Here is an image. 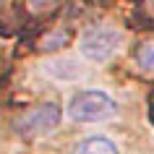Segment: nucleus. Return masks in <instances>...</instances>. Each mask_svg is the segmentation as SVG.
Masks as SVG:
<instances>
[{
	"label": "nucleus",
	"mask_w": 154,
	"mask_h": 154,
	"mask_svg": "<svg viewBox=\"0 0 154 154\" xmlns=\"http://www.w3.org/2000/svg\"><path fill=\"white\" fill-rule=\"evenodd\" d=\"M73 154H120V152H118V146H115L112 138H107V136H86V138H81V141L76 144Z\"/></svg>",
	"instance_id": "obj_6"
},
{
	"label": "nucleus",
	"mask_w": 154,
	"mask_h": 154,
	"mask_svg": "<svg viewBox=\"0 0 154 154\" xmlns=\"http://www.w3.org/2000/svg\"><path fill=\"white\" fill-rule=\"evenodd\" d=\"M68 42H71V26H60V29H52V32L42 34V39H37V50L55 52V50H63Z\"/></svg>",
	"instance_id": "obj_8"
},
{
	"label": "nucleus",
	"mask_w": 154,
	"mask_h": 154,
	"mask_svg": "<svg viewBox=\"0 0 154 154\" xmlns=\"http://www.w3.org/2000/svg\"><path fill=\"white\" fill-rule=\"evenodd\" d=\"M120 45V32L112 26H89L81 37V52L89 60H107Z\"/></svg>",
	"instance_id": "obj_3"
},
{
	"label": "nucleus",
	"mask_w": 154,
	"mask_h": 154,
	"mask_svg": "<svg viewBox=\"0 0 154 154\" xmlns=\"http://www.w3.org/2000/svg\"><path fill=\"white\" fill-rule=\"evenodd\" d=\"M60 105L55 102H45V105H37V107H29L26 112H21L13 123V131H16L21 138L26 141H34L39 136H47L60 125Z\"/></svg>",
	"instance_id": "obj_2"
},
{
	"label": "nucleus",
	"mask_w": 154,
	"mask_h": 154,
	"mask_svg": "<svg viewBox=\"0 0 154 154\" xmlns=\"http://www.w3.org/2000/svg\"><path fill=\"white\" fill-rule=\"evenodd\" d=\"M42 68H45V73L50 79H60V81H76L86 71L84 63L76 60V57H50V60H45Z\"/></svg>",
	"instance_id": "obj_4"
},
{
	"label": "nucleus",
	"mask_w": 154,
	"mask_h": 154,
	"mask_svg": "<svg viewBox=\"0 0 154 154\" xmlns=\"http://www.w3.org/2000/svg\"><path fill=\"white\" fill-rule=\"evenodd\" d=\"M133 60L146 73H154V39H141L133 47Z\"/></svg>",
	"instance_id": "obj_9"
},
{
	"label": "nucleus",
	"mask_w": 154,
	"mask_h": 154,
	"mask_svg": "<svg viewBox=\"0 0 154 154\" xmlns=\"http://www.w3.org/2000/svg\"><path fill=\"white\" fill-rule=\"evenodd\" d=\"M0 71H3V57H0Z\"/></svg>",
	"instance_id": "obj_10"
},
{
	"label": "nucleus",
	"mask_w": 154,
	"mask_h": 154,
	"mask_svg": "<svg viewBox=\"0 0 154 154\" xmlns=\"http://www.w3.org/2000/svg\"><path fill=\"white\" fill-rule=\"evenodd\" d=\"M65 3L68 0H21V11H24V18L45 21V18L57 16L65 8Z\"/></svg>",
	"instance_id": "obj_5"
},
{
	"label": "nucleus",
	"mask_w": 154,
	"mask_h": 154,
	"mask_svg": "<svg viewBox=\"0 0 154 154\" xmlns=\"http://www.w3.org/2000/svg\"><path fill=\"white\" fill-rule=\"evenodd\" d=\"M118 112V105L110 94L99 89H86L79 91L76 97L68 102V118L76 123H99L107 120Z\"/></svg>",
	"instance_id": "obj_1"
},
{
	"label": "nucleus",
	"mask_w": 154,
	"mask_h": 154,
	"mask_svg": "<svg viewBox=\"0 0 154 154\" xmlns=\"http://www.w3.org/2000/svg\"><path fill=\"white\" fill-rule=\"evenodd\" d=\"M133 29H154V0H136L131 8Z\"/></svg>",
	"instance_id": "obj_7"
}]
</instances>
